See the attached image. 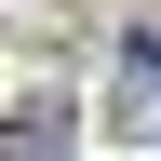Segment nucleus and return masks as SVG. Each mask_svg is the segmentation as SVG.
Returning a JSON list of instances; mask_svg holds the SVG:
<instances>
[{"label": "nucleus", "instance_id": "nucleus-1", "mask_svg": "<svg viewBox=\"0 0 161 161\" xmlns=\"http://www.w3.org/2000/svg\"><path fill=\"white\" fill-rule=\"evenodd\" d=\"M121 121H161V27H134V54H121Z\"/></svg>", "mask_w": 161, "mask_h": 161}]
</instances>
